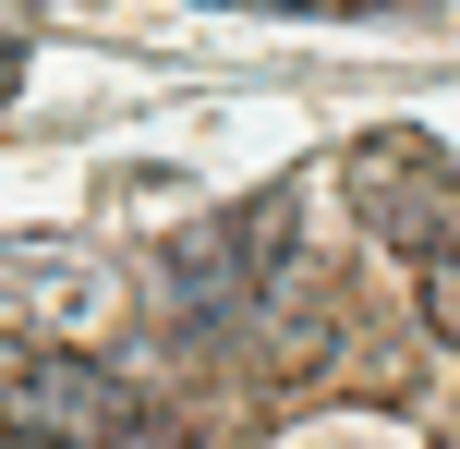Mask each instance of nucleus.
<instances>
[{"label":"nucleus","instance_id":"423d86ee","mask_svg":"<svg viewBox=\"0 0 460 449\" xmlns=\"http://www.w3.org/2000/svg\"><path fill=\"white\" fill-rule=\"evenodd\" d=\"M24 85V37H0V97H13Z\"/></svg>","mask_w":460,"mask_h":449},{"label":"nucleus","instance_id":"0eeeda50","mask_svg":"<svg viewBox=\"0 0 460 449\" xmlns=\"http://www.w3.org/2000/svg\"><path fill=\"white\" fill-rule=\"evenodd\" d=\"M0 449H61V437H24V426H0Z\"/></svg>","mask_w":460,"mask_h":449},{"label":"nucleus","instance_id":"39448f33","mask_svg":"<svg viewBox=\"0 0 460 449\" xmlns=\"http://www.w3.org/2000/svg\"><path fill=\"white\" fill-rule=\"evenodd\" d=\"M254 13H400V0H254Z\"/></svg>","mask_w":460,"mask_h":449},{"label":"nucleus","instance_id":"20e7f679","mask_svg":"<svg viewBox=\"0 0 460 449\" xmlns=\"http://www.w3.org/2000/svg\"><path fill=\"white\" fill-rule=\"evenodd\" d=\"M0 413H13L24 437H61V449H158L146 389L110 377V364H85V353H13Z\"/></svg>","mask_w":460,"mask_h":449},{"label":"nucleus","instance_id":"f03ea898","mask_svg":"<svg viewBox=\"0 0 460 449\" xmlns=\"http://www.w3.org/2000/svg\"><path fill=\"white\" fill-rule=\"evenodd\" d=\"M279 267H291V194H243V207L170 231L158 292H170V316H182V328H207V340H267Z\"/></svg>","mask_w":460,"mask_h":449},{"label":"nucleus","instance_id":"7ed1b4c3","mask_svg":"<svg viewBox=\"0 0 460 449\" xmlns=\"http://www.w3.org/2000/svg\"><path fill=\"white\" fill-rule=\"evenodd\" d=\"M121 316V267L97 256V243H0V340H24V353H73V340H97Z\"/></svg>","mask_w":460,"mask_h":449},{"label":"nucleus","instance_id":"f257e3e1","mask_svg":"<svg viewBox=\"0 0 460 449\" xmlns=\"http://www.w3.org/2000/svg\"><path fill=\"white\" fill-rule=\"evenodd\" d=\"M351 207H364V231L412 267L424 328L460 340V170H448V146L437 134H364L351 146Z\"/></svg>","mask_w":460,"mask_h":449}]
</instances>
